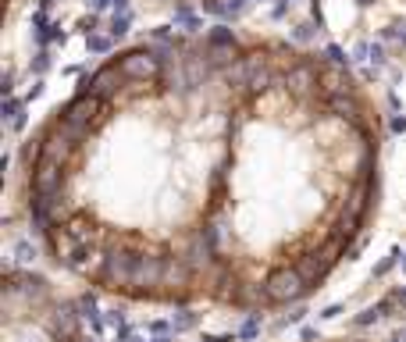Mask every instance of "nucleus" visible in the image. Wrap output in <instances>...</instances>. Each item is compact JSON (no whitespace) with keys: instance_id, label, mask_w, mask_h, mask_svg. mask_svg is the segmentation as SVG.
<instances>
[{"instance_id":"1","label":"nucleus","mask_w":406,"mask_h":342,"mask_svg":"<svg viewBox=\"0 0 406 342\" xmlns=\"http://www.w3.org/2000/svg\"><path fill=\"white\" fill-rule=\"evenodd\" d=\"M250 40L150 36L104 57L18 153L47 256L136 303H214V214Z\"/></svg>"},{"instance_id":"4","label":"nucleus","mask_w":406,"mask_h":342,"mask_svg":"<svg viewBox=\"0 0 406 342\" xmlns=\"http://www.w3.org/2000/svg\"><path fill=\"white\" fill-rule=\"evenodd\" d=\"M325 342H371V338H325Z\"/></svg>"},{"instance_id":"3","label":"nucleus","mask_w":406,"mask_h":342,"mask_svg":"<svg viewBox=\"0 0 406 342\" xmlns=\"http://www.w3.org/2000/svg\"><path fill=\"white\" fill-rule=\"evenodd\" d=\"M4 342H82L79 307L43 275L4 271Z\"/></svg>"},{"instance_id":"2","label":"nucleus","mask_w":406,"mask_h":342,"mask_svg":"<svg viewBox=\"0 0 406 342\" xmlns=\"http://www.w3.org/2000/svg\"><path fill=\"white\" fill-rule=\"evenodd\" d=\"M381 111L335 57L253 36L214 214V303L260 310L274 271L318 293L381 200Z\"/></svg>"}]
</instances>
